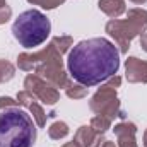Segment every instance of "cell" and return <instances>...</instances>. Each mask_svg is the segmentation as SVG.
Segmentation results:
<instances>
[{"instance_id":"cell-1","label":"cell","mask_w":147,"mask_h":147,"mask_svg":"<svg viewBox=\"0 0 147 147\" xmlns=\"http://www.w3.org/2000/svg\"><path fill=\"white\" fill-rule=\"evenodd\" d=\"M69 74L79 84L98 86L118 74L120 50L106 38H91L79 41L67 57Z\"/></svg>"},{"instance_id":"cell-2","label":"cell","mask_w":147,"mask_h":147,"mask_svg":"<svg viewBox=\"0 0 147 147\" xmlns=\"http://www.w3.org/2000/svg\"><path fill=\"white\" fill-rule=\"evenodd\" d=\"M36 121L19 106L0 111V147H33L36 142Z\"/></svg>"},{"instance_id":"cell-3","label":"cell","mask_w":147,"mask_h":147,"mask_svg":"<svg viewBox=\"0 0 147 147\" xmlns=\"http://www.w3.org/2000/svg\"><path fill=\"white\" fill-rule=\"evenodd\" d=\"M50 33H51L50 19L36 9L19 14L12 24V34L24 48L39 46L41 43L46 41Z\"/></svg>"},{"instance_id":"cell-4","label":"cell","mask_w":147,"mask_h":147,"mask_svg":"<svg viewBox=\"0 0 147 147\" xmlns=\"http://www.w3.org/2000/svg\"><path fill=\"white\" fill-rule=\"evenodd\" d=\"M105 29L115 39L120 53H127L130 43L147 31V10L139 7L130 9L127 12V19H111L106 22Z\"/></svg>"},{"instance_id":"cell-5","label":"cell","mask_w":147,"mask_h":147,"mask_svg":"<svg viewBox=\"0 0 147 147\" xmlns=\"http://www.w3.org/2000/svg\"><path fill=\"white\" fill-rule=\"evenodd\" d=\"M120 84H121V77L113 75L92 94L89 101V108L94 115L106 116L111 121L115 118H121V120L125 118V113L120 108V99L116 94V87H120Z\"/></svg>"},{"instance_id":"cell-6","label":"cell","mask_w":147,"mask_h":147,"mask_svg":"<svg viewBox=\"0 0 147 147\" xmlns=\"http://www.w3.org/2000/svg\"><path fill=\"white\" fill-rule=\"evenodd\" d=\"M24 89L28 92H31L39 103L53 106L60 101V92L57 87H53L51 84H48L45 79H41L36 74H29L24 79Z\"/></svg>"},{"instance_id":"cell-7","label":"cell","mask_w":147,"mask_h":147,"mask_svg":"<svg viewBox=\"0 0 147 147\" xmlns=\"http://www.w3.org/2000/svg\"><path fill=\"white\" fill-rule=\"evenodd\" d=\"M36 75H39L41 79H45L48 84H51L53 87H67L70 84V79L63 69V58L62 57H57V58H51L41 65H38L34 69Z\"/></svg>"},{"instance_id":"cell-8","label":"cell","mask_w":147,"mask_h":147,"mask_svg":"<svg viewBox=\"0 0 147 147\" xmlns=\"http://www.w3.org/2000/svg\"><path fill=\"white\" fill-rule=\"evenodd\" d=\"M57 57H62V53L57 50V46L53 43H50L36 53H21L17 57V67L24 72H33L38 65H41L51 58H57Z\"/></svg>"},{"instance_id":"cell-9","label":"cell","mask_w":147,"mask_h":147,"mask_svg":"<svg viewBox=\"0 0 147 147\" xmlns=\"http://www.w3.org/2000/svg\"><path fill=\"white\" fill-rule=\"evenodd\" d=\"M16 99H17L19 106H24L26 110H28L29 113H31V115H33V120L36 121L38 127H39V128H45L48 115L45 113L43 106L39 105V101H38L36 98H34L31 92H28V91L24 89V91L17 92V98H16Z\"/></svg>"},{"instance_id":"cell-10","label":"cell","mask_w":147,"mask_h":147,"mask_svg":"<svg viewBox=\"0 0 147 147\" xmlns=\"http://www.w3.org/2000/svg\"><path fill=\"white\" fill-rule=\"evenodd\" d=\"M125 79L130 84H147V62L128 57L125 62Z\"/></svg>"},{"instance_id":"cell-11","label":"cell","mask_w":147,"mask_h":147,"mask_svg":"<svg viewBox=\"0 0 147 147\" xmlns=\"http://www.w3.org/2000/svg\"><path fill=\"white\" fill-rule=\"evenodd\" d=\"M74 140L80 147H101L106 139H105V134L96 132L91 125H82L77 128Z\"/></svg>"},{"instance_id":"cell-12","label":"cell","mask_w":147,"mask_h":147,"mask_svg":"<svg viewBox=\"0 0 147 147\" xmlns=\"http://www.w3.org/2000/svg\"><path fill=\"white\" fill-rule=\"evenodd\" d=\"M113 132H115V135L118 139V144H116L118 147H139L137 140H135V134H137L135 123L123 120V121L115 125Z\"/></svg>"},{"instance_id":"cell-13","label":"cell","mask_w":147,"mask_h":147,"mask_svg":"<svg viewBox=\"0 0 147 147\" xmlns=\"http://www.w3.org/2000/svg\"><path fill=\"white\" fill-rule=\"evenodd\" d=\"M98 7L101 12H105L111 19H118L121 14L127 12V3L125 0H99Z\"/></svg>"},{"instance_id":"cell-14","label":"cell","mask_w":147,"mask_h":147,"mask_svg":"<svg viewBox=\"0 0 147 147\" xmlns=\"http://www.w3.org/2000/svg\"><path fill=\"white\" fill-rule=\"evenodd\" d=\"M70 128L65 121H55L48 127V137L51 140H60V139H65L69 135Z\"/></svg>"},{"instance_id":"cell-15","label":"cell","mask_w":147,"mask_h":147,"mask_svg":"<svg viewBox=\"0 0 147 147\" xmlns=\"http://www.w3.org/2000/svg\"><path fill=\"white\" fill-rule=\"evenodd\" d=\"M65 94L70 99H84L87 96V87L82 86V84H74L72 80H70V84L65 87Z\"/></svg>"},{"instance_id":"cell-16","label":"cell","mask_w":147,"mask_h":147,"mask_svg":"<svg viewBox=\"0 0 147 147\" xmlns=\"http://www.w3.org/2000/svg\"><path fill=\"white\" fill-rule=\"evenodd\" d=\"M96 132H99V134H105L108 128H111V120L110 118H106V116H101V115H96V116H92L91 118V123H89Z\"/></svg>"},{"instance_id":"cell-17","label":"cell","mask_w":147,"mask_h":147,"mask_svg":"<svg viewBox=\"0 0 147 147\" xmlns=\"http://www.w3.org/2000/svg\"><path fill=\"white\" fill-rule=\"evenodd\" d=\"M51 43L57 46V50L63 55L67 51H70V48L74 46V39L72 36H55L51 39Z\"/></svg>"},{"instance_id":"cell-18","label":"cell","mask_w":147,"mask_h":147,"mask_svg":"<svg viewBox=\"0 0 147 147\" xmlns=\"http://www.w3.org/2000/svg\"><path fill=\"white\" fill-rule=\"evenodd\" d=\"M14 74H16V67H14L10 62L0 60V84L9 82V80L14 77Z\"/></svg>"},{"instance_id":"cell-19","label":"cell","mask_w":147,"mask_h":147,"mask_svg":"<svg viewBox=\"0 0 147 147\" xmlns=\"http://www.w3.org/2000/svg\"><path fill=\"white\" fill-rule=\"evenodd\" d=\"M29 3H33V5H39L41 9H45V10H53V9H57V7H60L65 0H28Z\"/></svg>"},{"instance_id":"cell-20","label":"cell","mask_w":147,"mask_h":147,"mask_svg":"<svg viewBox=\"0 0 147 147\" xmlns=\"http://www.w3.org/2000/svg\"><path fill=\"white\" fill-rule=\"evenodd\" d=\"M12 106H19L17 99H12L9 96H0V111L5 108H12Z\"/></svg>"},{"instance_id":"cell-21","label":"cell","mask_w":147,"mask_h":147,"mask_svg":"<svg viewBox=\"0 0 147 147\" xmlns=\"http://www.w3.org/2000/svg\"><path fill=\"white\" fill-rule=\"evenodd\" d=\"M10 17H12V9H10L9 5L2 7V9H0V24H5Z\"/></svg>"},{"instance_id":"cell-22","label":"cell","mask_w":147,"mask_h":147,"mask_svg":"<svg viewBox=\"0 0 147 147\" xmlns=\"http://www.w3.org/2000/svg\"><path fill=\"white\" fill-rule=\"evenodd\" d=\"M140 48H142V50L147 53V33L140 34Z\"/></svg>"},{"instance_id":"cell-23","label":"cell","mask_w":147,"mask_h":147,"mask_svg":"<svg viewBox=\"0 0 147 147\" xmlns=\"http://www.w3.org/2000/svg\"><path fill=\"white\" fill-rule=\"evenodd\" d=\"M101 147H118V146H116L115 142H110V140H105V142H103V146H101Z\"/></svg>"},{"instance_id":"cell-24","label":"cell","mask_w":147,"mask_h":147,"mask_svg":"<svg viewBox=\"0 0 147 147\" xmlns=\"http://www.w3.org/2000/svg\"><path fill=\"white\" fill-rule=\"evenodd\" d=\"M62 147H80V146H79L75 140H72V142H67V144H63Z\"/></svg>"},{"instance_id":"cell-25","label":"cell","mask_w":147,"mask_h":147,"mask_svg":"<svg viewBox=\"0 0 147 147\" xmlns=\"http://www.w3.org/2000/svg\"><path fill=\"white\" fill-rule=\"evenodd\" d=\"M132 3H137V5H142V3H146L147 0H130Z\"/></svg>"},{"instance_id":"cell-26","label":"cell","mask_w":147,"mask_h":147,"mask_svg":"<svg viewBox=\"0 0 147 147\" xmlns=\"http://www.w3.org/2000/svg\"><path fill=\"white\" fill-rule=\"evenodd\" d=\"M142 144H144V147H147V128H146V132H144V140H142Z\"/></svg>"},{"instance_id":"cell-27","label":"cell","mask_w":147,"mask_h":147,"mask_svg":"<svg viewBox=\"0 0 147 147\" xmlns=\"http://www.w3.org/2000/svg\"><path fill=\"white\" fill-rule=\"evenodd\" d=\"M5 5H7V0H0V9L5 7Z\"/></svg>"}]
</instances>
